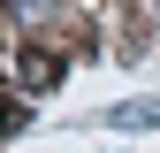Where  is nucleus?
I'll list each match as a JSON object with an SVG mask.
<instances>
[{"instance_id": "1", "label": "nucleus", "mask_w": 160, "mask_h": 153, "mask_svg": "<svg viewBox=\"0 0 160 153\" xmlns=\"http://www.w3.org/2000/svg\"><path fill=\"white\" fill-rule=\"evenodd\" d=\"M53 84H61V54H46V46L15 54V92H53Z\"/></svg>"}, {"instance_id": "2", "label": "nucleus", "mask_w": 160, "mask_h": 153, "mask_svg": "<svg viewBox=\"0 0 160 153\" xmlns=\"http://www.w3.org/2000/svg\"><path fill=\"white\" fill-rule=\"evenodd\" d=\"M145 123H152V107H145V100H130V107H114V130H145Z\"/></svg>"}, {"instance_id": "3", "label": "nucleus", "mask_w": 160, "mask_h": 153, "mask_svg": "<svg viewBox=\"0 0 160 153\" xmlns=\"http://www.w3.org/2000/svg\"><path fill=\"white\" fill-rule=\"evenodd\" d=\"M23 130H31V100L15 92V100H8V138H23Z\"/></svg>"}, {"instance_id": "4", "label": "nucleus", "mask_w": 160, "mask_h": 153, "mask_svg": "<svg viewBox=\"0 0 160 153\" xmlns=\"http://www.w3.org/2000/svg\"><path fill=\"white\" fill-rule=\"evenodd\" d=\"M152 8H160V0H152Z\"/></svg>"}]
</instances>
